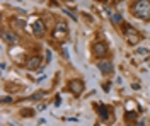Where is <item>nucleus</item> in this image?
Listing matches in <instances>:
<instances>
[{"mask_svg":"<svg viewBox=\"0 0 150 126\" xmlns=\"http://www.w3.org/2000/svg\"><path fill=\"white\" fill-rule=\"evenodd\" d=\"M131 14L142 20L150 19V0H137L131 4Z\"/></svg>","mask_w":150,"mask_h":126,"instance_id":"nucleus-1","label":"nucleus"},{"mask_svg":"<svg viewBox=\"0 0 150 126\" xmlns=\"http://www.w3.org/2000/svg\"><path fill=\"white\" fill-rule=\"evenodd\" d=\"M53 36H55V39H58V41H63V39L68 36V27H67L65 22H58L55 26V31H53Z\"/></svg>","mask_w":150,"mask_h":126,"instance_id":"nucleus-2","label":"nucleus"},{"mask_svg":"<svg viewBox=\"0 0 150 126\" xmlns=\"http://www.w3.org/2000/svg\"><path fill=\"white\" fill-rule=\"evenodd\" d=\"M92 55L96 58H104V56L108 55V46H106V43H103V41L94 43L92 44Z\"/></svg>","mask_w":150,"mask_h":126,"instance_id":"nucleus-3","label":"nucleus"},{"mask_svg":"<svg viewBox=\"0 0 150 126\" xmlns=\"http://www.w3.org/2000/svg\"><path fill=\"white\" fill-rule=\"evenodd\" d=\"M84 82L80 80V78H72L70 82H68V89H70V92H74L75 96H80L82 92H84Z\"/></svg>","mask_w":150,"mask_h":126,"instance_id":"nucleus-4","label":"nucleus"},{"mask_svg":"<svg viewBox=\"0 0 150 126\" xmlns=\"http://www.w3.org/2000/svg\"><path fill=\"white\" fill-rule=\"evenodd\" d=\"M125 36H126V41L130 43V44H137L138 41L142 39V36H140V32L138 31H135L133 27H126V32H125Z\"/></svg>","mask_w":150,"mask_h":126,"instance_id":"nucleus-5","label":"nucleus"},{"mask_svg":"<svg viewBox=\"0 0 150 126\" xmlns=\"http://www.w3.org/2000/svg\"><path fill=\"white\" fill-rule=\"evenodd\" d=\"M43 65V61L39 56H31V58L26 60V68L31 70V72H34V70H39V67Z\"/></svg>","mask_w":150,"mask_h":126,"instance_id":"nucleus-6","label":"nucleus"},{"mask_svg":"<svg viewBox=\"0 0 150 126\" xmlns=\"http://www.w3.org/2000/svg\"><path fill=\"white\" fill-rule=\"evenodd\" d=\"M45 31H46V27H45V22L41 19H36L34 22H33V32H34V36H43L45 34Z\"/></svg>","mask_w":150,"mask_h":126,"instance_id":"nucleus-7","label":"nucleus"},{"mask_svg":"<svg viewBox=\"0 0 150 126\" xmlns=\"http://www.w3.org/2000/svg\"><path fill=\"white\" fill-rule=\"evenodd\" d=\"M97 68H99V72L104 73V75H111L112 70H114L111 61H99V63H97Z\"/></svg>","mask_w":150,"mask_h":126,"instance_id":"nucleus-8","label":"nucleus"},{"mask_svg":"<svg viewBox=\"0 0 150 126\" xmlns=\"http://www.w3.org/2000/svg\"><path fill=\"white\" fill-rule=\"evenodd\" d=\"M4 39L9 43V44H16L17 43V36L14 32H9V31H4Z\"/></svg>","mask_w":150,"mask_h":126,"instance_id":"nucleus-9","label":"nucleus"},{"mask_svg":"<svg viewBox=\"0 0 150 126\" xmlns=\"http://www.w3.org/2000/svg\"><path fill=\"white\" fill-rule=\"evenodd\" d=\"M97 111H99V114H101V118H103L104 121L109 119V111L104 107V104H99V106H97Z\"/></svg>","mask_w":150,"mask_h":126,"instance_id":"nucleus-10","label":"nucleus"},{"mask_svg":"<svg viewBox=\"0 0 150 126\" xmlns=\"http://www.w3.org/2000/svg\"><path fill=\"white\" fill-rule=\"evenodd\" d=\"M12 101H14V99H12V97L5 96V97H2V101H0V102H2V104H10V102H12Z\"/></svg>","mask_w":150,"mask_h":126,"instance_id":"nucleus-11","label":"nucleus"},{"mask_svg":"<svg viewBox=\"0 0 150 126\" xmlns=\"http://www.w3.org/2000/svg\"><path fill=\"white\" fill-rule=\"evenodd\" d=\"M120 20H121V15H118V14L112 15V22H120Z\"/></svg>","mask_w":150,"mask_h":126,"instance_id":"nucleus-12","label":"nucleus"},{"mask_svg":"<svg viewBox=\"0 0 150 126\" xmlns=\"http://www.w3.org/2000/svg\"><path fill=\"white\" fill-rule=\"evenodd\" d=\"M138 53H140V55H147V49L142 48V49H138Z\"/></svg>","mask_w":150,"mask_h":126,"instance_id":"nucleus-13","label":"nucleus"},{"mask_svg":"<svg viewBox=\"0 0 150 126\" xmlns=\"http://www.w3.org/2000/svg\"><path fill=\"white\" fill-rule=\"evenodd\" d=\"M103 2H106V0H103Z\"/></svg>","mask_w":150,"mask_h":126,"instance_id":"nucleus-14","label":"nucleus"}]
</instances>
